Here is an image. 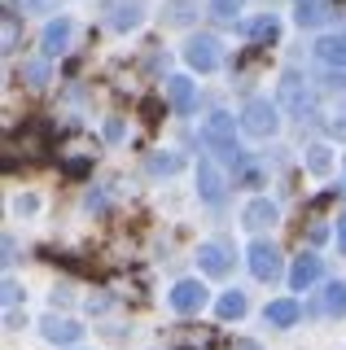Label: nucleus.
Wrapping results in <instances>:
<instances>
[{
	"instance_id": "obj_1",
	"label": "nucleus",
	"mask_w": 346,
	"mask_h": 350,
	"mask_svg": "<svg viewBox=\"0 0 346 350\" xmlns=\"http://www.w3.org/2000/svg\"><path fill=\"white\" fill-rule=\"evenodd\" d=\"M202 140H207V149L215 158L224 162H237V145H232V114H224V109H215V114L202 123Z\"/></svg>"
},
{
	"instance_id": "obj_2",
	"label": "nucleus",
	"mask_w": 346,
	"mask_h": 350,
	"mask_svg": "<svg viewBox=\"0 0 346 350\" xmlns=\"http://www.w3.org/2000/svg\"><path fill=\"white\" fill-rule=\"evenodd\" d=\"M241 127H245V136H254V140L276 136V127H280L276 105L272 101H250V105H245V114H241Z\"/></svg>"
},
{
	"instance_id": "obj_3",
	"label": "nucleus",
	"mask_w": 346,
	"mask_h": 350,
	"mask_svg": "<svg viewBox=\"0 0 346 350\" xmlns=\"http://www.w3.org/2000/svg\"><path fill=\"white\" fill-rule=\"evenodd\" d=\"M185 62L193 66V70L211 75L215 66L224 62V49H219V40H215V36H193V40L185 44Z\"/></svg>"
},
{
	"instance_id": "obj_4",
	"label": "nucleus",
	"mask_w": 346,
	"mask_h": 350,
	"mask_svg": "<svg viewBox=\"0 0 346 350\" xmlns=\"http://www.w3.org/2000/svg\"><path fill=\"white\" fill-rule=\"evenodd\" d=\"M307 101H311V96H307V79H302L298 70H285V75H280V105H285L294 118H302V114H307Z\"/></svg>"
},
{
	"instance_id": "obj_5",
	"label": "nucleus",
	"mask_w": 346,
	"mask_h": 350,
	"mask_svg": "<svg viewBox=\"0 0 346 350\" xmlns=\"http://www.w3.org/2000/svg\"><path fill=\"white\" fill-rule=\"evenodd\" d=\"M250 271L258 280H276L280 276V250L267 245V241H254L250 245Z\"/></svg>"
},
{
	"instance_id": "obj_6",
	"label": "nucleus",
	"mask_w": 346,
	"mask_h": 350,
	"mask_svg": "<svg viewBox=\"0 0 346 350\" xmlns=\"http://www.w3.org/2000/svg\"><path fill=\"white\" fill-rule=\"evenodd\" d=\"M198 267L207 271V276H228L232 271V250L219 245V241H207V245L198 250Z\"/></svg>"
},
{
	"instance_id": "obj_7",
	"label": "nucleus",
	"mask_w": 346,
	"mask_h": 350,
	"mask_svg": "<svg viewBox=\"0 0 346 350\" xmlns=\"http://www.w3.org/2000/svg\"><path fill=\"white\" fill-rule=\"evenodd\" d=\"M171 306H176L180 315H193V311H202V306H207V289H202L198 280H180L176 289H171Z\"/></svg>"
},
{
	"instance_id": "obj_8",
	"label": "nucleus",
	"mask_w": 346,
	"mask_h": 350,
	"mask_svg": "<svg viewBox=\"0 0 346 350\" xmlns=\"http://www.w3.org/2000/svg\"><path fill=\"white\" fill-rule=\"evenodd\" d=\"M324 276V262H320V254H298V262H294V271H289V284L294 289H311Z\"/></svg>"
},
{
	"instance_id": "obj_9",
	"label": "nucleus",
	"mask_w": 346,
	"mask_h": 350,
	"mask_svg": "<svg viewBox=\"0 0 346 350\" xmlns=\"http://www.w3.org/2000/svg\"><path fill=\"white\" fill-rule=\"evenodd\" d=\"M198 193L207 197L211 206H215V202H224V175L215 171V162H211V158H202V162H198Z\"/></svg>"
},
{
	"instance_id": "obj_10",
	"label": "nucleus",
	"mask_w": 346,
	"mask_h": 350,
	"mask_svg": "<svg viewBox=\"0 0 346 350\" xmlns=\"http://www.w3.org/2000/svg\"><path fill=\"white\" fill-rule=\"evenodd\" d=\"M294 18H298V27H324L333 18V9H329V0H298Z\"/></svg>"
},
{
	"instance_id": "obj_11",
	"label": "nucleus",
	"mask_w": 346,
	"mask_h": 350,
	"mask_svg": "<svg viewBox=\"0 0 346 350\" xmlns=\"http://www.w3.org/2000/svg\"><path fill=\"white\" fill-rule=\"evenodd\" d=\"M167 96H171V105L180 109V114H193V105H198V92H193V79H167Z\"/></svg>"
},
{
	"instance_id": "obj_12",
	"label": "nucleus",
	"mask_w": 346,
	"mask_h": 350,
	"mask_svg": "<svg viewBox=\"0 0 346 350\" xmlns=\"http://www.w3.org/2000/svg\"><path fill=\"white\" fill-rule=\"evenodd\" d=\"M267 324H276V328H289V324H298V315H302V306L294 298H276V302H267Z\"/></svg>"
},
{
	"instance_id": "obj_13",
	"label": "nucleus",
	"mask_w": 346,
	"mask_h": 350,
	"mask_svg": "<svg viewBox=\"0 0 346 350\" xmlns=\"http://www.w3.org/2000/svg\"><path fill=\"white\" fill-rule=\"evenodd\" d=\"M66 40H70V18H57L44 27V57H57L66 53Z\"/></svg>"
},
{
	"instance_id": "obj_14",
	"label": "nucleus",
	"mask_w": 346,
	"mask_h": 350,
	"mask_svg": "<svg viewBox=\"0 0 346 350\" xmlns=\"http://www.w3.org/2000/svg\"><path fill=\"white\" fill-rule=\"evenodd\" d=\"M272 224H276V206L272 202L258 197V202L245 206V228H250V232H263V228H272Z\"/></svg>"
},
{
	"instance_id": "obj_15",
	"label": "nucleus",
	"mask_w": 346,
	"mask_h": 350,
	"mask_svg": "<svg viewBox=\"0 0 346 350\" xmlns=\"http://www.w3.org/2000/svg\"><path fill=\"white\" fill-rule=\"evenodd\" d=\"M316 57L324 62V66H346V36H324L320 44H316Z\"/></svg>"
},
{
	"instance_id": "obj_16",
	"label": "nucleus",
	"mask_w": 346,
	"mask_h": 350,
	"mask_svg": "<svg viewBox=\"0 0 346 350\" xmlns=\"http://www.w3.org/2000/svg\"><path fill=\"white\" fill-rule=\"evenodd\" d=\"M40 333H44L49 342H79V337H83V324H70V320H44V324H40Z\"/></svg>"
},
{
	"instance_id": "obj_17",
	"label": "nucleus",
	"mask_w": 346,
	"mask_h": 350,
	"mask_svg": "<svg viewBox=\"0 0 346 350\" xmlns=\"http://www.w3.org/2000/svg\"><path fill=\"white\" fill-rule=\"evenodd\" d=\"M232 184H241V189H258V184H263V167H258V162L237 158L232 162Z\"/></svg>"
},
{
	"instance_id": "obj_18",
	"label": "nucleus",
	"mask_w": 346,
	"mask_h": 350,
	"mask_svg": "<svg viewBox=\"0 0 346 350\" xmlns=\"http://www.w3.org/2000/svg\"><path fill=\"white\" fill-rule=\"evenodd\" d=\"M245 36H250V40H276L280 36V22L272 18V14H263V18H254V22H245Z\"/></svg>"
},
{
	"instance_id": "obj_19",
	"label": "nucleus",
	"mask_w": 346,
	"mask_h": 350,
	"mask_svg": "<svg viewBox=\"0 0 346 350\" xmlns=\"http://www.w3.org/2000/svg\"><path fill=\"white\" fill-rule=\"evenodd\" d=\"M324 311H333V315L346 311V284L342 280H333L329 289H324Z\"/></svg>"
},
{
	"instance_id": "obj_20",
	"label": "nucleus",
	"mask_w": 346,
	"mask_h": 350,
	"mask_svg": "<svg viewBox=\"0 0 346 350\" xmlns=\"http://www.w3.org/2000/svg\"><path fill=\"white\" fill-rule=\"evenodd\" d=\"M219 315H224V320H237V315H245V293H224V298H219Z\"/></svg>"
},
{
	"instance_id": "obj_21",
	"label": "nucleus",
	"mask_w": 346,
	"mask_h": 350,
	"mask_svg": "<svg viewBox=\"0 0 346 350\" xmlns=\"http://www.w3.org/2000/svg\"><path fill=\"white\" fill-rule=\"evenodd\" d=\"M136 22H140V5H136V0H132V5H118V9H114V27H118V31L136 27Z\"/></svg>"
},
{
	"instance_id": "obj_22",
	"label": "nucleus",
	"mask_w": 346,
	"mask_h": 350,
	"mask_svg": "<svg viewBox=\"0 0 346 350\" xmlns=\"http://www.w3.org/2000/svg\"><path fill=\"white\" fill-rule=\"evenodd\" d=\"M0 36H5V44H0L5 53L18 49V18H14V9H5V27H0Z\"/></svg>"
},
{
	"instance_id": "obj_23",
	"label": "nucleus",
	"mask_w": 346,
	"mask_h": 350,
	"mask_svg": "<svg viewBox=\"0 0 346 350\" xmlns=\"http://www.w3.org/2000/svg\"><path fill=\"white\" fill-rule=\"evenodd\" d=\"M149 171L171 175V171H180V158H176V153H154V158H149Z\"/></svg>"
},
{
	"instance_id": "obj_24",
	"label": "nucleus",
	"mask_w": 346,
	"mask_h": 350,
	"mask_svg": "<svg viewBox=\"0 0 346 350\" xmlns=\"http://www.w3.org/2000/svg\"><path fill=\"white\" fill-rule=\"evenodd\" d=\"M307 167L316 171V175H324L329 171V149H320V145H311V153H307Z\"/></svg>"
},
{
	"instance_id": "obj_25",
	"label": "nucleus",
	"mask_w": 346,
	"mask_h": 350,
	"mask_svg": "<svg viewBox=\"0 0 346 350\" xmlns=\"http://www.w3.org/2000/svg\"><path fill=\"white\" fill-rule=\"evenodd\" d=\"M44 79H49V66H44V62H31V66H27V83H36V88H40Z\"/></svg>"
},
{
	"instance_id": "obj_26",
	"label": "nucleus",
	"mask_w": 346,
	"mask_h": 350,
	"mask_svg": "<svg viewBox=\"0 0 346 350\" xmlns=\"http://www.w3.org/2000/svg\"><path fill=\"white\" fill-rule=\"evenodd\" d=\"M88 171H92V167H88V158H70V162H66V175H70V180H83Z\"/></svg>"
},
{
	"instance_id": "obj_27",
	"label": "nucleus",
	"mask_w": 346,
	"mask_h": 350,
	"mask_svg": "<svg viewBox=\"0 0 346 350\" xmlns=\"http://www.w3.org/2000/svg\"><path fill=\"white\" fill-rule=\"evenodd\" d=\"M237 5H241V0H215L211 14H215V18H232V14H237Z\"/></svg>"
},
{
	"instance_id": "obj_28",
	"label": "nucleus",
	"mask_w": 346,
	"mask_h": 350,
	"mask_svg": "<svg viewBox=\"0 0 346 350\" xmlns=\"http://www.w3.org/2000/svg\"><path fill=\"white\" fill-rule=\"evenodd\" d=\"M329 131H333V136H342V140H346V109H338V114L329 118Z\"/></svg>"
},
{
	"instance_id": "obj_29",
	"label": "nucleus",
	"mask_w": 346,
	"mask_h": 350,
	"mask_svg": "<svg viewBox=\"0 0 346 350\" xmlns=\"http://www.w3.org/2000/svg\"><path fill=\"white\" fill-rule=\"evenodd\" d=\"M338 250L346 254V215H338Z\"/></svg>"
},
{
	"instance_id": "obj_30",
	"label": "nucleus",
	"mask_w": 346,
	"mask_h": 350,
	"mask_svg": "<svg viewBox=\"0 0 346 350\" xmlns=\"http://www.w3.org/2000/svg\"><path fill=\"white\" fill-rule=\"evenodd\" d=\"M5 302H9V306L18 302V280H5Z\"/></svg>"
},
{
	"instance_id": "obj_31",
	"label": "nucleus",
	"mask_w": 346,
	"mask_h": 350,
	"mask_svg": "<svg viewBox=\"0 0 346 350\" xmlns=\"http://www.w3.org/2000/svg\"><path fill=\"white\" fill-rule=\"evenodd\" d=\"M23 5H40V9H49V5H53V0H23Z\"/></svg>"
},
{
	"instance_id": "obj_32",
	"label": "nucleus",
	"mask_w": 346,
	"mask_h": 350,
	"mask_svg": "<svg viewBox=\"0 0 346 350\" xmlns=\"http://www.w3.org/2000/svg\"><path fill=\"white\" fill-rule=\"evenodd\" d=\"M232 350H258V346H254V342H237Z\"/></svg>"
}]
</instances>
